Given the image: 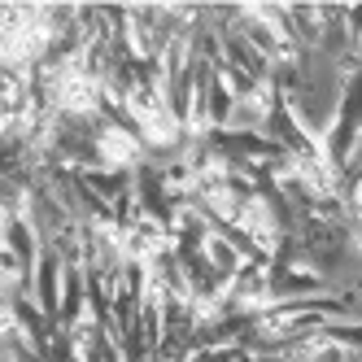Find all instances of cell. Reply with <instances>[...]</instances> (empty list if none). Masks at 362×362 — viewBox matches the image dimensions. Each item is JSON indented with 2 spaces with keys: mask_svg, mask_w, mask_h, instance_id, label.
Returning <instances> with one entry per match:
<instances>
[{
  "mask_svg": "<svg viewBox=\"0 0 362 362\" xmlns=\"http://www.w3.org/2000/svg\"><path fill=\"white\" fill-rule=\"evenodd\" d=\"M144 158H148V148H144V140L136 136V127L127 118L96 122V132H92V166L114 170V175H140Z\"/></svg>",
  "mask_w": 362,
  "mask_h": 362,
  "instance_id": "6da1fadb",
  "label": "cell"
},
{
  "mask_svg": "<svg viewBox=\"0 0 362 362\" xmlns=\"http://www.w3.org/2000/svg\"><path fill=\"white\" fill-rule=\"evenodd\" d=\"M349 210H354V223H362V170L354 175V184H349Z\"/></svg>",
  "mask_w": 362,
  "mask_h": 362,
  "instance_id": "7a4b0ae2",
  "label": "cell"
},
{
  "mask_svg": "<svg viewBox=\"0 0 362 362\" xmlns=\"http://www.w3.org/2000/svg\"><path fill=\"white\" fill-rule=\"evenodd\" d=\"M345 245H349V253H354V257H362V223H354V227H349Z\"/></svg>",
  "mask_w": 362,
  "mask_h": 362,
  "instance_id": "3957f363",
  "label": "cell"
}]
</instances>
